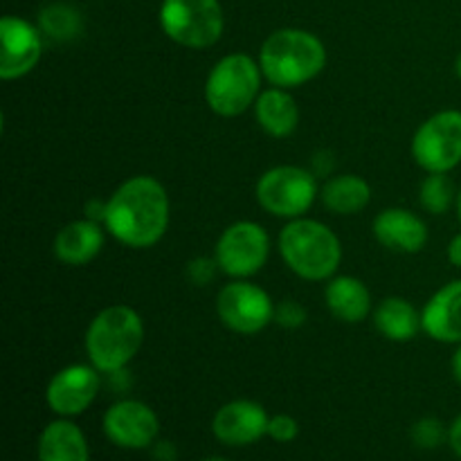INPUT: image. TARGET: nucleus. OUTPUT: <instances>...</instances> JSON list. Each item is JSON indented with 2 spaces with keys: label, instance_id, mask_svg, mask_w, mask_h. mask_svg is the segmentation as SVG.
<instances>
[{
  "label": "nucleus",
  "instance_id": "nucleus-21",
  "mask_svg": "<svg viewBox=\"0 0 461 461\" xmlns=\"http://www.w3.org/2000/svg\"><path fill=\"white\" fill-rule=\"evenodd\" d=\"M324 207L333 214L354 216L363 212L372 201V189L367 180L354 174H342L336 178L327 180L320 192Z\"/></svg>",
  "mask_w": 461,
  "mask_h": 461
},
{
  "label": "nucleus",
  "instance_id": "nucleus-26",
  "mask_svg": "<svg viewBox=\"0 0 461 461\" xmlns=\"http://www.w3.org/2000/svg\"><path fill=\"white\" fill-rule=\"evenodd\" d=\"M284 329H300L306 322V309L295 300H284L275 304V320Z\"/></svg>",
  "mask_w": 461,
  "mask_h": 461
},
{
  "label": "nucleus",
  "instance_id": "nucleus-34",
  "mask_svg": "<svg viewBox=\"0 0 461 461\" xmlns=\"http://www.w3.org/2000/svg\"><path fill=\"white\" fill-rule=\"evenodd\" d=\"M457 75H459V79H461V54H459V59H457Z\"/></svg>",
  "mask_w": 461,
  "mask_h": 461
},
{
  "label": "nucleus",
  "instance_id": "nucleus-11",
  "mask_svg": "<svg viewBox=\"0 0 461 461\" xmlns=\"http://www.w3.org/2000/svg\"><path fill=\"white\" fill-rule=\"evenodd\" d=\"M104 435L108 441L126 450L149 448L160 435V419L142 401H117L104 414Z\"/></svg>",
  "mask_w": 461,
  "mask_h": 461
},
{
  "label": "nucleus",
  "instance_id": "nucleus-29",
  "mask_svg": "<svg viewBox=\"0 0 461 461\" xmlns=\"http://www.w3.org/2000/svg\"><path fill=\"white\" fill-rule=\"evenodd\" d=\"M151 457H153V461H176L178 459V448H176V446L167 439L156 441V444H153V450H151Z\"/></svg>",
  "mask_w": 461,
  "mask_h": 461
},
{
  "label": "nucleus",
  "instance_id": "nucleus-2",
  "mask_svg": "<svg viewBox=\"0 0 461 461\" xmlns=\"http://www.w3.org/2000/svg\"><path fill=\"white\" fill-rule=\"evenodd\" d=\"M259 66L266 79L277 88H297L315 79L327 66V50L315 34L306 30H277L264 41Z\"/></svg>",
  "mask_w": 461,
  "mask_h": 461
},
{
  "label": "nucleus",
  "instance_id": "nucleus-9",
  "mask_svg": "<svg viewBox=\"0 0 461 461\" xmlns=\"http://www.w3.org/2000/svg\"><path fill=\"white\" fill-rule=\"evenodd\" d=\"M270 255L268 232L252 221H237L223 230L214 248V259L225 275L246 279L259 273Z\"/></svg>",
  "mask_w": 461,
  "mask_h": 461
},
{
  "label": "nucleus",
  "instance_id": "nucleus-13",
  "mask_svg": "<svg viewBox=\"0 0 461 461\" xmlns=\"http://www.w3.org/2000/svg\"><path fill=\"white\" fill-rule=\"evenodd\" d=\"M0 79H21L32 72L43 52L41 32L30 21L18 16H5L0 21Z\"/></svg>",
  "mask_w": 461,
  "mask_h": 461
},
{
  "label": "nucleus",
  "instance_id": "nucleus-22",
  "mask_svg": "<svg viewBox=\"0 0 461 461\" xmlns=\"http://www.w3.org/2000/svg\"><path fill=\"white\" fill-rule=\"evenodd\" d=\"M374 324L392 342H408L421 329V315L403 297H387L374 311Z\"/></svg>",
  "mask_w": 461,
  "mask_h": 461
},
{
  "label": "nucleus",
  "instance_id": "nucleus-35",
  "mask_svg": "<svg viewBox=\"0 0 461 461\" xmlns=\"http://www.w3.org/2000/svg\"><path fill=\"white\" fill-rule=\"evenodd\" d=\"M205 461H228V459H223V457H210V459H205Z\"/></svg>",
  "mask_w": 461,
  "mask_h": 461
},
{
  "label": "nucleus",
  "instance_id": "nucleus-31",
  "mask_svg": "<svg viewBox=\"0 0 461 461\" xmlns=\"http://www.w3.org/2000/svg\"><path fill=\"white\" fill-rule=\"evenodd\" d=\"M448 259H450V264L457 266V268H461V232L453 239V241H450Z\"/></svg>",
  "mask_w": 461,
  "mask_h": 461
},
{
  "label": "nucleus",
  "instance_id": "nucleus-27",
  "mask_svg": "<svg viewBox=\"0 0 461 461\" xmlns=\"http://www.w3.org/2000/svg\"><path fill=\"white\" fill-rule=\"evenodd\" d=\"M300 435V426L293 417L288 414H275L268 421V437L277 444H291Z\"/></svg>",
  "mask_w": 461,
  "mask_h": 461
},
{
  "label": "nucleus",
  "instance_id": "nucleus-14",
  "mask_svg": "<svg viewBox=\"0 0 461 461\" xmlns=\"http://www.w3.org/2000/svg\"><path fill=\"white\" fill-rule=\"evenodd\" d=\"M268 412L248 399L225 403L212 419V432L225 446H250L268 435Z\"/></svg>",
  "mask_w": 461,
  "mask_h": 461
},
{
  "label": "nucleus",
  "instance_id": "nucleus-8",
  "mask_svg": "<svg viewBox=\"0 0 461 461\" xmlns=\"http://www.w3.org/2000/svg\"><path fill=\"white\" fill-rule=\"evenodd\" d=\"M412 158L428 174H448L461 162V111H441L423 122L412 140Z\"/></svg>",
  "mask_w": 461,
  "mask_h": 461
},
{
  "label": "nucleus",
  "instance_id": "nucleus-23",
  "mask_svg": "<svg viewBox=\"0 0 461 461\" xmlns=\"http://www.w3.org/2000/svg\"><path fill=\"white\" fill-rule=\"evenodd\" d=\"M39 27L52 41L66 43V41H72L75 36H79L84 23H81L79 12L75 7H70L66 3H54L41 9Z\"/></svg>",
  "mask_w": 461,
  "mask_h": 461
},
{
  "label": "nucleus",
  "instance_id": "nucleus-28",
  "mask_svg": "<svg viewBox=\"0 0 461 461\" xmlns=\"http://www.w3.org/2000/svg\"><path fill=\"white\" fill-rule=\"evenodd\" d=\"M216 268H219L216 259H205V257H198V259L189 261L187 277L192 279L196 286H207V284L212 282V277H214Z\"/></svg>",
  "mask_w": 461,
  "mask_h": 461
},
{
  "label": "nucleus",
  "instance_id": "nucleus-25",
  "mask_svg": "<svg viewBox=\"0 0 461 461\" xmlns=\"http://www.w3.org/2000/svg\"><path fill=\"white\" fill-rule=\"evenodd\" d=\"M412 441L414 446L423 450H432L439 448L446 439H448V432H446V426L435 417H423L419 419L417 423L412 426Z\"/></svg>",
  "mask_w": 461,
  "mask_h": 461
},
{
  "label": "nucleus",
  "instance_id": "nucleus-12",
  "mask_svg": "<svg viewBox=\"0 0 461 461\" xmlns=\"http://www.w3.org/2000/svg\"><path fill=\"white\" fill-rule=\"evenodd\" d=\"M99 387V369L93 365H68L50 378L45 401L59 417H79L95 403Z\"/></svg>",
  "mask_w": 461,
  "mask_h": 461
},
{
  "label": "nucleus",
  "instance_id": "nucleus-6",
  "mask_svg": "<svg viewBox=\"0 0 461 461\" xmlns=\"http://www.w3.org/2000/svg\"><path fill=\"white\" fill-rule=\"evenodd\" d=\"M223 25L219 0H162V32L183 48H212L223 34Z\"/></svg>",
  "mask_w": 461,
  "mask_h": 461
},
{
  "label": "nucleus",
  "instance_id": "nucleus-4",
  "mask_svg": "<svg viewBox=\"0 0 461 461\" xmlns=\"http://www.w3.org/2000/svg\"><path fill=\"white\" fill-rule=\"evenodd\" d=\"M279 252L288 268L309 282L333 277L342 261L340 239L313 219H293L279 234Z\"/></svg>",
  "mask_w": 461,
  "mask_h": 461
},
{
  "label": "nucleus",
  "instance_id": "nucleus-10",
  "mask_svg": "<svg viewBox=\"0 0 461 461\" xmlns=\"http://www.w3.org/2000/svg\"><path fill=\"white\" fill-rule=\"evenodd\" d=\"M219 320L234 333L252 336L268 327L275 320V304L268 293L257 284L237 279L225 284L216 297Z\"/></svg>",
  "mask_w": 461,
  "mask_h": 461
},
{
  "label": "nucleus",
  "instance_id": "nucleus-1",
  "mask_svg": "<svg viewBox=\"0 0 461 461\" xmlns=\"http://www.w3.org/2000/svg\"><path fill=\"white\" fill-rule=\"evenodd\" d=\"M104 225L129 248H151L169 228V196L153 176H133L104 205Z\"/></svg>",
  "mask_w": 461,
  "mask_h": 461
},
{
  "label": "nucleus",
  "instance_id": "nucleus-20",
  "mask_svg": "<svg viewBox=\"0 0 461 461\" xmlns=\"http://www.w3.org/2000/svg\"><path fill=\"white\" fill-rule=\"evenodd\" d=\"M255 115L261 129L270 138H288L300 124V108L286 88H273L259 93L255 102Z\"/></svg>",
  "mask_w": 461,
  "mask_h": 461
},
{
  "label": "nucleus",
  "instance_id": "nucleus-30",
  "mask_svg": "<svg viewBox=\"0 0 461 461\" xmlns=\"http://www.w3.org/2000/svg\"><path fill=\"white\" fill-rule=\"evenodd\" d=\"M448 441H450V448L455 450V455L461 459V414L453 421L448 430Z\"/></svg>",
  "mask_w": 461,
  "mask_h": 461
},
{
  "label": "nucleus",
  "instance_id": "nucleus-16",
  "mask_svg": "<svg viewBox=\"0 0 461 461\" xmlns=\"http://www.w3.org/2000/svg\"><path fill=\"white\" fill-rule=\"evenodd\" d=\"M421 329L437 342L461 345V279L446 284L423 306Z\"/></svg>",
  "mask_w": 461,
  "mask_h": 461
},
{
  "label": "nucleus",
  "instance_id": "nucleus-24",
  "mask_svg": "<svg viewBox=\"0 0 461 461\" xmlns=\"http://www.w3.org/2000/svg\"><path fill=\"white\" fill-rule=\"evenodd\" d=\"M421 205L430 214H446L455 201V183L448 174H428L421 185Z\"/></svg>",
  "mask_w": 461,
  "mask_h": 461
},
{
  "label": "nucleus",
  "instance_id": "nucleus-15",
  "mask_svg": "<svg viewBox=\"0 0 461 461\" xmlns=\"http://www.w3.org/2000/svg\"><path fill=\"white\" fill-rule=\"evenodd\" d=\"M374 237L387 250L414 255L428 243V225L414 212L403 207H387L374 219Z\"/></svg>",
  "mask_w": 461,
  "mask_h": 461
},
{
  "label": "nucleus",
  "instance_id": "nucleus-3",
  "mask_svg": "<svg viewBox=\"0 0 461 461\" xmlns=\"http://www.w3.org/2000/svg\"><path fill=\"white\" fill-rule=\"evenodd\" d=\"M144 345V322L131 306L115 304L99 311L86 331V354L102 374H117Z\"/></svg>",
  "mask_w": 461,
  "mask_h": 461
},
{
  "label": "nucleus",
  "instance_id": "nucleus-19",
  "mask_svg": "<svg viewBox=\"0 0 461 461\" xmlns=\"http://www.w3.org/2000/svg\"><path fill=\"white\" fill-rule=\"evenodd\" d=\"M324 302L336 320L347 324H358L372 311V295L365 282L351 275L333 277L324 288Z\"/></svg>",
  "mask_w": 461,
  "mask_h": 461
},
{
  "label": "nucleus",
  "instance_id": "nucleus-17",
  "mask_svg": "<svg viewBox=\"0 0 461 461\" xmlns=\"http://www.w3.org/2000/svg\"><path fill=\"white\" fill-rule=\"evenodd\" d=\"M104 230L97 221H72L54 237V255L68 266H86L102 252Z\"/></svg>",
  "mask_w": 461,
  "mask_h": 461
},
{
  "label": "nucleus",
  "instance_id": "nucleus-32",
  "mask_svg": "<svg viewBox=\"0 0 461 461\" xmlns=\"http://www.w3.org/2000/svg\"><path fill=\"white\" fill-rule=\"evenodd\" d=\"M453 376H455V381H457L461 385V345L453 356Z\"/></svg>",
  "mask_w": 461,
  "mask_h": 461
},
{
  "label": "nucleus",
  "instance_id": "nucleus-18",
  "mask_svg": "<svg viewBox=\"0 0 461 461\" xmlns=\"http://www.w3.org/2000/svg\"><path fill=\"white\" fill-rule=\"evenodd\" d=\"M36 457L39 461H90V448L81 428L63 417L43 428Z\"/></svg>",
  "mask_w": 461,
  "mask_h": 461
},
{
  "label": "nucleus",
  "instance_id": "nucleus-33",
  "mask_svg": "<svg viewBox=\"0 0 461 461\" xmlns=\"http://www.w3.org/2000/svg\"><path fill=\"white\" fill-rule=\"evenodd\" d=\"M457 212H459V221H461V192H459V196H457Z\"/></svg>",
  "mask_w": 461,
  "mask_h": 461
},
{
  "label": "nucleus",
  "instance_id": "nucleus-7",
  "mask_svg": "<svg viewBox=\"0 0 461 461\" xmlns=\"http://www.w3.org/2000/svg\"><path fill=\"white\" fill-rule=\"evenodd\" d=\"M315 176L295 165L273 167L257 183L259 205L279 219H302L315 203Z\"/></svg>",
  "mask_w": 461,
  "mask_h": 461
},
{
  "label": "nucleus",
  "instance_id": "nucleus-5",
  "mask_svg": "<svg viewBox=\"0 0 461 461\" xmlns=\"http://www.w3.org/2000/svg\"><path fill=\"white\" fill-rule=\"evenodd\" d=\"M261 66L243 52L228 54L210 70L205 81V102L216 115L237 117L259 97Z\"/></svg>",
  "mask_w": 461,
  "mask_h": 461
}]
</instances>
